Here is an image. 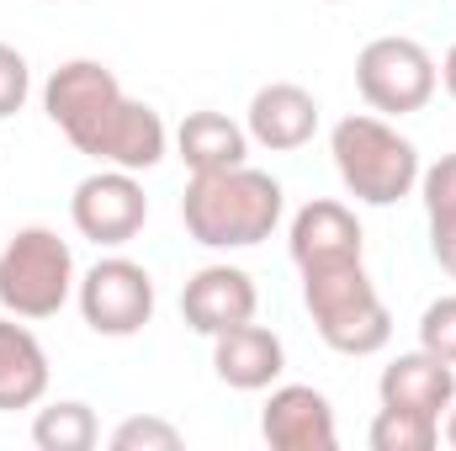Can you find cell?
Segmentation results:
<instances>
[{
	"label": "cell",
	"instance_id": "obj_21",
	"mask_svg": "<svg viewBox=\"0 0 456 451\" xmlns=\"http://www.w3.org/2000/svg\"><path fill=\"white\" fill-rule=\"evenodd\" d=\"M419 197H425V213H430V218L456 213V149L419 170Z\"/></svg>",
	"mask_w": 456,
	"mask_h": 451
},
{
	"label": "cell",
	"instance_id": "obj_17",
	"mask_svg": "<svg viewBox=\"0 0 456 451\" xmlns=\"http://www.w3.org/2000/svg\"><path fill=\"white\" fill-rule=\"evenodd\" d=\"M96 441H102V425H96V409L86 398L43 404L32 420V447L37 451H91Z\"/></svg>",
	"mask_w": 456,
	"mask_h": 451
},
{
	"label": "cell",
	"instance_id": "obj_16",
	"mask_svg": "<svg viewBox=\"0 0 456 451\" xmlns=\"http://www.w3.org/2000/svg\"><path fill=\"white\" fill-rule=\"evenodd\" d=\"M175 154L186 160L191 176L233 170V165H249V133L228 112H186V122L175 127Z\"/></svg>",
	"mask_w": 456,
	"mask_h": 451
},
{
	"label": "cell",
	"instance_id": "obj_9",
	"mask_svg": "<svg viewBox=\"0 0 456 451\" xmlns=\"http://www.w3.org/2000/svg\"><path fill=\"white\" fill-rule=\"evenodd\" d=\"M260 436L276 451H335L340 447L335 404L308 382H281V388H271V398L260 409Z\"/></svg>",
	"mask_w": 456,
	"mask_h": 451
},
{
	"label": "cell",
	"instance_id": "obj_1",
	"mask_svg": "<svg viewBox=\"0 0 456 451\" xmlns=\"http://www.w3.org/2000/svg\"><path fill=\"white\" fill-rule=\"evenodd\" d=\"M43 112L48 122L96 165L117 170H154L170 149L165 117L149 102H133L102 59H69L43 80Z\"/></svg>",
	"mask_w": 456,
	"mask_h": 451
},
{
	"label": "cell",
	"instance_id": "obj_20",
	"mask_svg": "<svg viewBox=\"0 0 456 451\" xmlns=\"http://www.w3.org/2000/svg\"><path fill=\"white\" fill-rule=\"evenodd\" d=\"M419 350L441 356L456 366V292L452 298H436L425 314H419Z\"/></svg>",
	"mask_w": 456,
	"mask_h": 451
},
{
	"label": "cell",
	"instance_id": "obj_4",
	"mask_svg": "<svg viewBox=\"0 0 456 451\" xmlns=\"http://www.w3.org/2000/svg\"><path fill=\"white\" fill-rule=\"evenodd\" d=\"M303 308L335 356H377L393 340V314L366 276V260L303 271Z\"/></svg>",
	"mask_w": 456,
	"mask_h": 451
},
{
	"label": "cell",
	"instance_id": "obj_18",
	"mask_svg": "<svg viewBox=\"0 0 456 451\" xmlns=\"http://www.w3.org/2000/svg\"><path fill=\"white\" fill-rule=\"evenodd\" d=\"M371 451H436L441 441V420L436 414H419V409H393L382 404L371 430H366Z\"/></svg>",
	"mask_w": 456,
	"mask_h": 451
},
{
	"label": "cell",
	"instance_id": "obj_26",
	"mask_svg": "<svg viewBox=\"0 0 456 451\" xmlns=\"http://www.w3.org/2000/svg\"><path fill=\"white\" fill-rule=\"evenodd\" d=\"M324 5H345V0H324Z\"/></svg>",
	"mask_w": 456,
	"mask_h": 451
},
{
	"label": "cell",
	"instance_id": "obj_19",
	"mask_svg": "<svg viewBox=\"0 0 456 451\" xmlns=\"http://www.w3.org/2000/svg\"><path fill=\"white\" fill-rule=\"evenodd\" d=\"M181 447H186L181 425H170L159 414H133L112 430V451H181Z\"/></svg>",
	"mask_w": 456,
	"mask_h": 451
},
{
	"label": "cell",
	"instance_id": "obj_7",
	"mask_svg": "<svg viewBox=\"0 0 456 451\" xmlns=\"http://www.w3.org/2000/svg\"><path fill=\"white\" fill-rule=\"evenodd\" d=\"M75 303L96 335L127 340L154 319V276L127 255H107L75 282Z\"/></svg>",
	"mask_w": 456,
	"mask_h": 451
},
{
	"label": "cell",
	"instance_id": "obj_25",
	"mask_svg": "<svg viewBox=\"0 0 456 451\" xmlns=\"http://www.w3.org/2000/svg\"><path fill=\"white\" fill-rule=\"evenodd\" d=\"M441 436H446V447L456 451V398H452V409H446V430H441Z\"/></svg>",
	"mask_w": 456,
	"mask_h": 451
},
{
	"label": "cell",
	"instance_id": "obj_8",
	"mask_svg": "<svg viewBox=\"0 0 456 451\" xmlns=\"http://www.w3.org/2000/svg\"><path fill=\"white\" fill-rule=\"evenodd\" d=\"M69 224L102 250H122L127 239H138V228L149 224V197L138 186V170H117V165L91 170L69 197Z\"/></svg>",
	"mask_w": 456,
	"mask_h": 451
},
{
	"label": "cell",
	"instance_id": "obj_2",
	"mask_svg": "<svg viewBox=\"0 0 456 451\" xmlns=\"http://www.w3.org/2000/svg\"><path fill=\"white\" fill-rule=\"evenodd\" d=\"M281 213H287L281 181L255 165L191 176L181 197V224L202 250H255L276 234Z\"/></svg>",
	"mask_w": 456,
	"mask_h": 451
},
{
	"label": "cell",
	"instance_id": "obj_14",
	"mask_svg": "<svg viewBox=\"0 0 456 451\" xmlns=\"http://www.w3.org/2000/svg\"><path fill=\"white\" fill-rule=\"evenodd\" d=\"M377 398L393 409H419V414H446L456 398V366L430 356V350H403L382 366L377 377Z\"/></svg>",
	"mask_w": 456,
	"mask_h": 451
},
{
	"label": "cell",
	"instance_id": "obj_3",
	"mask_svg": "<svg viewBox=\"0 0 456 451\" xmlns=\"http://www.w3.org/2000/svg\"><path fill=\"white\" fill-rule=\"evenodd\" d=\"M330 154L340 170V186L366 202V208H393L403 197H414L419 186V149L414 138H403L387 117L377 112H350L330 133Z\"/></svg>",
	"mask_w": 456,
	"mask_h": 451
},
{
	"label": "cell",
	"instance_id": "obj_24",
	"mask_svg": "<svg viewBox=\"0 0 456 451\" xmlns=\"http://www.w3.org/2000/svg\"><path fill=\"white\" fill-rule=\"evenodd\" d=\"M441 86H446V96L456 102V43L446 48V59H441Z\"/></svg>",
	"mask_w": 456,
	"mask_h": 451
},
{
	"label": "cell",
	"instance_id": "obj_11",
	"mask_svg": "<svg viewBox=\"0 0 456 451\" xmlns=\"http://www.w3.org/2000/svg\"><path fill=\"white\" fill-rule=\"evenodd\" d=\"M244 133H249V144H260L271 154H292V149L314 144V133H319V102H314V91H303L297 80L260 86L249 96Z\"/></svg>",
	"mask_w": 456,
	"mask_h": 451
},
{
	"label": "cell",
	"instance_id": "obj_13",
	"mask_svg": "<svg viewBox=\"0 0 456 451\" xmlns=\"http://www.w3.org/2000/svg\"><path fill=\"white\" fill-rule=\"evenodd\" d=\"M213 372H218V382L233 388V393H265L287 372V345H281L276 330H265L255 319L249 324H233L224 335H213Z\"/></svg>",
	"mask_w": 456,
	"mask_h": 451
},
{
	"label": "cell",
	"instance_id": "obj_5",
	"mask_svg": "<svg viewBox=\"0 0 456 451\" xmlns=\"http://www.w3.org/2000/svg\"><path fill=\"white\" fill-rule=\"evenodd\" d=\"M75 250L53 228L27 224L0 250V308L16 319H53L75 298Z\"/></svg>",
	"mask_w": 456,
	"mask_h": 451
},
{
	"label": "cell",
	"instance_id": "obj_6",
	"mask_svg": "<svg viewBox=\"0 0 456 451\" xmlns=\"http://www.w3.org/2000/svg\"><path fill=\"white\" fill-rule=\"evenodd\" d=\"M355 91L377 117L425 112L430 96L441 91V64L419 37L387 32V37H371L355 53Z\"/></svg>",
	"mask_w": 456,
	"mask_h": 451
},
{
	"label": "cell",
	"instance_id": "obj_22",
	"mask_svg": "<svg viewBox=\"0 0 456 451\" xmlns=\"http://www.w3.org/2000/svg\"><path fill=\"white\" fill-rule=\"evenodd\" d=\"M32 96V70L21 59V48L0 43V117H16Z\"/></svg>",
	"mask_w": 456,
	"mask_h": 451
},
{
	"label": "cell",
	"instance_id": "obj_23",
	"mask_svg": "<svg viewBox=\"0 0 456 451\" xmlns=\"http://www.w3.org/2000/svg\"><path fill=\"white\" fill-rule=\"evenodd\" d=\"M430 255H436V266L456 282V213L430 218Z\"/></svg>",
	"mask_w": 456,
	"mask_h": 451
},
{
	"label": "cell",
	"instance_id": "obj_15",
	"mask_svg": "<svg viewBox=\"0 0 456 451\" xmlns=\"http://www.w3.org/2000/svg\"><path fill=\"white\" fill-rule=\"evenodd\" d=\"M48 382H53V366L43 340L27 324H16V314H5L0 319V414L37 409L48 398Z\"/></svg>",
	"mask_w": 456,
	"mask_h": 451
},
{
	"label": "cell",
	"instance_id": "obj_12",
	"mask_svg": "<svg viewBox=\"0 0 456 451\" xmlns=\"http://www.w3.org/2000/svg\"><path fill=\"white\" fill-rule=\"evenodd\" d=\"M287 250H292V266H297V271L340 266V260H361L366 234H361V218H355L345 202L314 197L308 208H297V218L287 228Z\"/></svg>",
	"mask_w": 456,
	"mask_h": 451
},
{
	"label": "cell",
	"instance_id": "obj_10",
	"mask_svg": "<svg viewBox=\"0 0 456 451\" xmlns=\"http://www.w3.org/2000/svg\"><path fill=\"white\" fill-rule=\"evenodd\" d=\"M255 308H260L255 276L239 271V266H228V260L202 266V271L186 282V292H181V319H186V330H197L202 340L224 335L233 324H249Z\"/></svg>",
	"mask_w": 456,
	"mask_h": 451
}]
</instances>
